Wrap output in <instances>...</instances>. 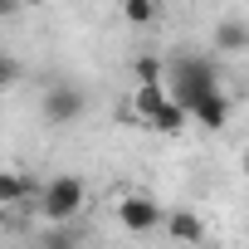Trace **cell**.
<instances>
[{
    "label": "cell",
    "mask_w": 249,
    "mask_h": 249,
    "mask_svg": "<svg viewBox=\"0 0 249 249\" xmlns=\"http://www.w3.org/2000/svg\"><path fill=\"white\" fill-rule=\"evenodd\" d=\"M166 88H171V98L191 112L200 98H210V93L220 88V73H215V64H210L205 54H176V59L166 64Z\"/></svg>",
    "instance_id": "cell-1"
},
{
    "label": "cell",
    "mask_w": 249,
    "mask_h": 249,
    "mask_svg": "<svg viewBox=\"0 0 249 249\" xmlns=\"http://www.w3.org/2000/svg\"><path fill=\"white\" fill-rule=\"evenodd\" d=\"M35 205H39V220H49V225H73V220L83 215V205H88V186H83V176H49Z\"/></svg>",
    "instance_id": "cell-2"
},
{
    "label": "cell",
    "mask_w": 249,
    "mask_h": 249,
    "mask_svg": "<svg viewBox=\"0 0 249 249\" xmlns=\"http://www.w3.org/2000/svg\"><path fill=\"white\" fill-rule=\"evenodd\" d=\"M83 107H88V98H83V88H73V83H54V88L39 98V112H44L49 127H69V122H78Z\"/></svg>",
    "instance_id": "cell-3"
},
{
    "label": "cell",
    "mask_w": 249,
    "mask_h": 249,
    "mask_svg": "<svg viewBox=\"0 0 249 249\" xmlns=\"http://www.w3.org/2000/svg\"><path fill=\"white\" fill-rule=\"evenodd\" d=\"M117 220H122L127 234H152V230L166 225V210H161L152 196H122V200H117Z\"/></svg>",
    "instance_id": "cell-4"
},
{
    "label": "cell",
    "mask_w": 249,
    "mask_h": 249,
    "mask_svg": "<svg viewBox=\"0 0 249 249\" xmlns=\"http://www.w3.org/2000/svg\"><path fill=\"white\" fill-rule=\"evenodd\" d=\"M39 181L30 171H15V166H0V210H15V205H30L39 200Z\"/></svg>",
    "instance_id": "cell-5"
},
{
    "label": "cell",
    "mask_w": 249,
    "mask_h": 249,
    "mask_svg": "<svg viewBox=\"0 0 249 249\" xmlns=\"http://www.w3.org/2000/svg\"><path fill=\"white\" fill-rule=\"evenodd\" d=\"M191 122H200L205 132H220L225 122H230V98H225V88H215L210 98H200V103L191 107Z\"/></svg>",
    "instance_id": "cell-6"
},
{
    "label": "cell",
    "mask_w": 249,
    "mask_h": 249,
    "mask_svg": "<svg viewBox=\"0 0 249 249\" xmlns=\"http://www.w3.org/2000/svg\"><path fill=\"white\" fill-rule=\"evenodd\" d=\"M166 103H171V88H166V83H137V88H132V112L142 117V127H147Z\"/></svg>",
    "instance_id": "cell-7"
},
{
    "label": "cell",
    "mask_w": 249,
    "mask_h": 249,
    "mask_svg": "<svg viewBox=\"0 0 249 249\" xmlns=\"http://www.w3.org/2000/svg\"><path fill=\"white\" fill-rule=\"evenodd\" d=\"M161 230H166L176 244H200V239H205V220H200L196 210H171Z\"/></svg>",
    "instance_id": "cell-8"
},
{
    "label": "cell",
    "mask_w": 249,
    "mask_h": 249,
    "mask_svg": "<svg viewBox=\"0 0 249 249\" xmlns=\"http://www.w3.org/2000/svg\"><path fill=\"white\" fill-rule=\"evenodd\" d=\"M249 49V25L244 20H220L215 25V54H244Z\"/></svg>",
    "instance_id": "cell-9"
},
{
    "label": "cell",
    "mask_w": 249,
    "mask_h": 249,
    "mask_svg": "<svg viewBox=\"0 0 249 249\" xmlns=\"http://www.w3.org/2000/svg\"><path fill=\"white\" fill-rule=\"evenodd\" d=\"M186 122H191V112H186V107L171 98V103H166V107H161V112L147 122V127H152V132H161V137H181V127H186Z\"/></svg>",
    "instance_id": "cell-10"
},
{
    "label": "cell",
    "mask_w": 249,
    "mask_h": 249,
    "mask_svg": "<svg viewBox=\"0 0 249 249\" xmlns=\"http://www.w3.org/2000/svg\"><path fill=\"white\" fill-rule=\"evenodd\" d=\"M35 249H83V239H78V230L73 225H49L44 234H39V244Z\"/></svg>",
    "instance_id": "cell-11"
},
{
    "label": "cell",
    "mask_w": 249,
    "mask_h": 249,
    "mask_svg": "<svg viewBox=\"0 0 249 249\" xmlns=\"http://www.w3.org/2000/svg\"><path fill=\"white\" fill-rule=\"evenodd\" d=\"M132 78H137V83H166V64H161L157 54H137V59H132Z\"/></svg>",
    "instance_id": "cell-12"
},
{
    "label": "cell",
    "mask_w": 249,
    "mask_h": 249,
    "mask_svg": "<svg viewBox=\"0 0 249 249\" xmlns=\"http://www.w3.org/2000/svg\"><path fill=\"white\" fill-rule=\"evenodd\" d=\"M122 15H127V25H152L157 20V0H122Z\"/></svg>",
    "instance_id": "cell-13"
},
{
    "label": "cell",
    "mask_w": 249,
    "mask_h": 249,
    "mask_svg": "<svg viewBox=\"0 0 249 249\" xmlns=\"http://www.w3.org/2000/svg\"><path fill=\"white\" fill-rule=\"evenodd\" d=\"M15 83H20V59L0 49V93H5V88H15Z\"/></svg>",
    "instance_id": "cell-14"
},
{
    "label": "cell",
    "mask_w": 249,
    "mask_h": 249,
    "mask_svg": "<svg viewBox=\"0 0 249 249\" xmlns=\"http://www.w3.org/2000/svg\"><path fill=\"white\" fill-rule=\"evenodd\" d=\"M15 10H20V0H0V20H10Z\"/></svg>",
    "instance_id": "cell-15"
},
{
    "label": "cell",
    "mask_w": 249,
    "mask_h": 249,
    "mask_svg": "<svg viewBox=\"0 0 249 249\" xmlns=\"http://www.w3.org/2000/svg\"><path fill=\"white\" fill-rule=\"evenodd\" d=\"M244 181H249V152H244Z\"/></svg>",
    "instance_id": "cell-16"
}]
</instances>
